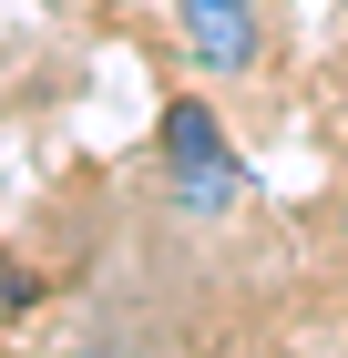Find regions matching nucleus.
<instances>
[{
    "instance_id": "3",
    "label": "nucleus",
    "mask_w": 348,
    "mask_h": 358,
    "mask_svg": "<svg viewBox=\"0 0 348 358\" xmlns=\"http://www.w3.org/2000/svg\"><path fill=\"white\" fill-rule=\"evenodd\" d=\"M72 358H123V348H103V338H92V348H72Z\"/></svg>"
},
{
    "instance_id": "1",
    "label": "nucleus",
    "mask_w": 348,
    "mask_h": 358,
    "mask_svg": "<svg viewBox=\"0 0 348 358\" xmlns=\"http://www.w3.org/2000/svg\"><path fill=\"white\" fill-rule=\"evenodd\" d=\"M164 205L195 215V225H215V215H236V205H246V164L225 154V123H215L195 92L164 103Z\"/></svg>"
},
{
    "instance_id": "2",
    "label": "nucleus",
    "mask_w": 348,
    "mask_h": 358,
    "mask_svg": "<svg viewBox=\"0 0 348 358\" xmlns=\"http://www.w3.org/2000/svg\"><path fill=\"white\" fill-rule=\"evenodd\" d=\"M174 31H185L195 72H256V52H267L256 0H174Z\"/></svg>"
},
{
    "instance_id": "4",
    "label": "nucleus",
    "mask_w": 348,
    "mask_h": 358,
    "mask_svg": "<svg viewBox=\"0 0 348 358\" xmlns=\"http://www.w3.org/2000/svg\"><path fill=\"white\" fill-rule=\"evenodd\" d=\"M338 236H348V205H338Z\"/></svg>"
}]
</instances>
